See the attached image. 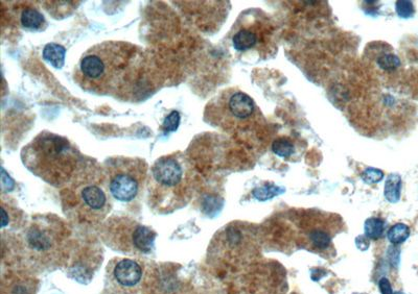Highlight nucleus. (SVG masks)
<instances>
[{"label": "nucleus", "instance_id": "1a4fd4ad", "mask_svg": "<svg viewBox=\"0 0 418 294\" xmlns=\"http://www.w3.org/2000/svg\"><path fill=\"white\" fill-rule=\"evenodd\" d=\"M73 190V205L80 219L99 221L109 211V199L102 186L96 181L85 180L76 184Z\"/></svg>", "mask_w": 418, "mask_h": 294}, {"label": "nucleus", "instance_id": "6e6552de", "mask_svg": "<svg viewBox=\"0 0 418 294\" xmlns=\"http://www.w3.org/2000/svg\"><path fill=\"white\" fill-rule=\"evenodd\" d=\"M65 236L64 226L60 220L41 217L33 219L24 231L22 244L34 259L50 261L59 253Z\"/></svg>", "mask_w": 418, "mask_h": 294}, {"label": "nucleus", "instance_id": "f8f14e48", "mask_svg": "<svg viewBox=\"0 0 418 294\" xmlns=\"http://www.w3.org/2000/svg\"><path fill=\"white\" fill-rule=\"evenodd\" d=\"M20 21L25 29L32 31L42 30L47 24L42 13L31 8H26L22 11Z\"/></svg>", "mask_w": 418, "mask_h": 294}, {"label": "nucleus", "instance_id": "423d86ee", "mask_svg": "<svg viewBox=\"0 0 418 294\" xmlns=\"http://www.w3.org/2000/svg\"><path fill=\"white\" fill-rule=\"evenodd\" d=\"M102 238L114 250L139 257L154 251L156 233L133 219L118 217L104 223Z\"/></svg>", "mask_w": 418, "mask_h": 294}, {"label": "nucleus", "instance_id": "6ab92c4d", "mask_svg": "<svg viewBox=\"0 0 418 294\" xmlns=\"http://www.w3.org/2000/svg\"><path fill=\"white\" fill-rule=\"evenodd\" d=\"M283 192L284 190H280V188H275V187H267V188H258L254 191V195L257 199L259 200H267L269 198H272L273 196L280 194V192Z\"/></svg>", "mask_w": 418, "mask_h": 294}, {"label": "nucleus", "instance_id": "f3484780", "mask_svg": "<svg viewBox=\"0 0 418 294\" xmlns=\"http://www.w3.org/2000/svg\"><path fill=\"white\" fill-rule=\"evenodd\" d=\"M402 180L398 176H390L385 185V197L392 203L399 200Z\"/></svg>", "mask_w": 418, "mask_h": 294}, {"label": "nucleus", "instance_id": "aec40b11", "mask_svg": "<svg viewBox=\"0 0 418 294\" xmlns=\"http://www.w3.org/2000/svg\"><path fill=\"white\" fill-rule=\"evenodd\" d=\"M180 122V116L178 112H172L168 115V117L165 119L164 121V124H163V129L167 132H171V131H175L177 130L178 125Z\"/></svg>", "mask_w": 418, "mask_h": 294}, {"label": "nucleus", "instance_id": "4468645a", "mask_svg": "<svg viewBox=\"0 0 418 294\" xmlns=\"http://www.w3.org/2000/svg\"><path fill=\"white\" fill-rule=\"evenodd\" d=\"M364 231H365L366 237H368L369 239H372V240H377L381 238L382 235H384L385 221L376 217L368 218L365 221Z\"/></svg>", "mask_w": 418, "mask_h": 294}, {"label": "nucleus", "instance_id": "cd10ccee", "mask_svg": "<svg viewBox=\"0 0 418 294\" xmlns=\"http://www.w3.org/2000/svg\"><path fill=\"white\" fill-rule=\"evenodd\" d=\"M354 294H359V293H354Z\"/></svg>", "mask_w": 418, "mask_h": 294}, {"label": "nucleus", "instance_id": "5701e85b", "mask_svg": "<svg viewBox=\"0 0 418 294\" xmlns=\"http://www.w3.org/2000/svg\"><path fill=\"white\" fill-rule=\"evenodd\" d=\"M378 62L380 67L384 69H395L399 66V60L392 55L381 57Z\"/></svg>", "mask_w": 418, "mask_h": 294}, {"label": "nucleus", "instance_id": "ddd939ff", "mask_svg": "<svg viewBox=\"0 0 418 294\" xmlns=\"http://www.w3.org/2000/svg\"><path fill=\"white\" fill-rule=\"evenodd\" d=\"M66 49L60 44L48 43L44 46L42 57L45 62L56 69H62L65 64Z\"/></svg>", "mask_w": 418, "mask_h": 294}, {"label": "nucleus", "instance_id": "4be33fe9", "mask_svg": "<svg viewBox=\"0 0 418 294\" xmlns=\"http://www.w3.org/2000/svg\"><path fill=\"white\" fill-rule=\"evenodd\" d=\"M397 8V13L400 17H404V18H408V17L412 16L413 14V5L410 2H397L396 5Z\"/></svg>", "mask_w": 418, "mask_h": 294}, {"label": "nucleus", "instance_id": "9d476101", "mask_svg": "<svg viewBox=\"0 0 418 294\" xmlns=\"http://www.w3.org/2000/svg\"><path fill=\"white\" fill-rule=\"evenodd\" d=\"M144 267L130 258L112 260L107 267L106 287L111 294H136L144 279Z\"/></svg>", "mask_w": 418, "mask_h": 294}, {"label": "nucleus", "instance_id": "b1692460", "mask_svg": "<svg viewBox=\"0 0 418 294\" xmlns=\"http://www.w3.org/2000/svg\"><path fill=\"white\" fill-rule=\"evenodd\" d=\"M364 181L368 184L371 183H377L381 180L382 178V172L379 170H375V169H368L365 171V174L363 176Z\"/></svg>", "mask_w": 418, "mask_h": 294}, {"label": "nucleus", "instance_id": "a878e982", "mask_svg": "<svg viewBox=\"0 0 418 294\" xmlns=\"http://www.w3.org/2000/svg\"><path fill=\"white\" fill-rule=\"evenodd\" d=\"M356 245H357L358 249H360V250H362V251L367 250V249L369 248V246H370L369 238L366 237L365 235H364V236H359V237H357V238H356Z\"/></svg>", "mask_w": 418, "mask_h": 294}, {"label": "nucleus", "instance_id": "a211bd4d", "mask_svg": "<svg viewBox=\"0 0 418 294\" xmlns=\"http://www.w3.org/2000/svg\"><path fill=\"white\" fill-rule=\"evenodd\" d=\"M272 150L280 155V157H290L294 153V145L287 139V138H280L273 142Z\"/></svg>", "mask_w": 418, "mask_h": 294}, {"label": "nucleus", "instance_id": "f03ea898", "mask_svg": "<svg viewBox=\"0 0 418 294\" xmlns=\"http://www.w3.org/2000/svg\"><path fill=\"white\" fill-rule=\"evenodd\" d=\"M21 160L31 174L55 187L75 181L83 164L82 154L67 138L47 131L22 148Z\"/></svg>", "mask_w": 418, "mask_h": 294}, {"label": "nucleus", "instance_id": "0eeeda50", "mask_svg": "<svg viewBox=\"0 0 418 294\" xmlns=\"http://www.w3.org/2000/svg\"><path fill=\"white\" fill-rule=\"evenodd\" d=\"M106 172L109 192L121 202L134 201L144 191L148 180V165L138 158H110L106 162Z\"/></svg>", "mask_w": 418, "mask_h": 294}, {"label": "nucleus", "instance_id": "20e7f679", "mask_svg": "<svg viewBox=\"0 0 418 294\" xmlns=\"http://www.w3.org/2000/svg\"><path fill=\"white\" fill-rule=\"evenodd\" d=\"M205 119L225 131H245L257 122L260 113L248 94L237 89H228L209 101Z\"/></svg>", "mask_w": 418, "mask_h": 294}, {"label": "nucleus", "instance_id": "f257e3e1", "mask_svg": "<svg viewBox=\"0 0 418 294\" xmlns=\"http://www.w3.org/2000/svg\"><path fill=\"white\" fill-rule=\"evenodd\" d=\"M136 47L128 42L107 41L87 49L75 71V80L88 93L114 94L130 71Z\"/></svg>", "mask_w": 418, "mask_h": 294}, {"label": "nucleus", "instance_id": "9b49d317", "mask_svg": "<svg viewBox=\"0 0 418 294\" xmlns=\"http://www.w3.org/2000/svg\"><path fill=\"white\" fill-rule=\"evenodd\" d=\"M38 281L31 276L16 273L3 282V294H37Z\"/></svg>", "mask_w": 418, "mask_h": 294}, {"label": "nucleus", "instance_id": "393cba45", "mask_svg": "<svg viewBox=\"0 0 418 294\" xmlns=\"http://www.w3.org/2000/svg\"><path fill=\"white\" fill-rule=\"evenodd\" d=\"M378 289L380 294H394L390 281L387 278H385V276H382V278L379 279Z\"/></svg>", "mask_w": 418, "mask_h": 294}, {"label": "nucleus", "instance_id": "dca6fc26", "mask_svg": "<svg viewBox=\"0 0 418 294\" xmlns=\"http://www.w3.org/2000/svg\"><path fill=\"white\" fill-rule=\"evenodd\" d=\"M410 236V228L405 223H396L387 232V238L393 245L402 244Z\"/></svg>", "mask_w": 418, "mask_h": 294}, {"label": "nucleus", "instance_id": "7ed1b4c3", "mask_svg": "<svg viewBox=\"0 0 418 294\" xmlns=\"http://www.w3.org/2000/svg\"><path fill=\"white\" fill-rule=\"evenodd\" d=\"M190 164L182 152H173L157 160L149 178L150 203L159 212L180 209L187 199Z\"/></svg>", "mask_w": 418, "mask_h": 294}, {"label": "nucleus", "instance_id": "39448f33", "mask_svg": "<svg viewBox=\"0 0 418 294\" xmlns=\"http://www.w3.org/2000/svg\"><path fill=\"white\" fill-rule=\"evenodd\" d=\"M275 26L260 11H247L240 15L231 31L233 48L240 54L256 53L266 58L274 49Z\"/></svg>", "mask_w": 418, "mask_h": 294}, {"label": "nucleus", "instance_id": "2eb2a0df", "mask_svg": "<svg viewBox=\"0 0 418 294\" xmlns=\"http://www.w3.org/2000/svg\"><path fill=\"white\" fill-rule=\"evenodd\" d=\"M308 239L310 244L318 249H326L332 243V236L325 230L315 228L308 232Z\"/></svg>", "mask_w": 418, "mask_h": 294}, {"label": "nucleus", "instance_id": "412c9836", "mask_svg": "<svg viewBox=\"0 0 418 294\" xmlns=\"http://www.w3.org/2000/svg\"><path fill=\"white\" fill-rule=\"evenodd\" d=\"M387 259H388V262L390 263V265L394 268H397L400 262V249L398 247L394 246H390L388 248V253H387Z\"/></svg>", "mask_w": 418, "mask_h": 294}, {"label": "nucleus", "instance_id": "bb28decb", "mask_svg": "<svg viewBox=\"0 0 418 294\" xmlns=\"http://www.w3.org/2000/svg\"><path fill=\"white\" fill-rule=\"evenodd\" d=\"M394 294H405L404 292H402V291H397V292H395Z\"/></svg>", "mask_w": 418, "mask_h": 294}]
</instances>
